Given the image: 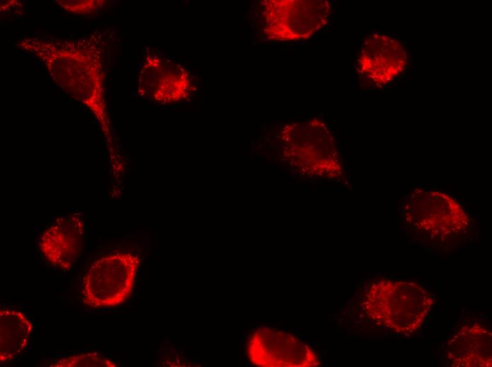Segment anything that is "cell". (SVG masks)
Segmentation results:
<instances>
[{
  "instance_id": "cell-1",
  "label": "cell",
  "mask_w": 492,
  "mask_h": 367,
  "mask_svg": "<svg viewBox=\"0 0 492 367\" xmlns=\"http://www.w3.org/2000/svg\"><path fill=\"white\" fill-rule=\"evenodd\" d=\"M433 304L431 294L419 283L382 279L370 286L362 307L376 325L409 334L423 325Z\"/></svg>"
},
{
  "instance_id": "cell-2",
  "label": "cell",
  "mask_w": 492,
  "mask_h": 367,
  "mask_svg": "<svg viewBox=\"0 0 492 367\" xmlns=\"http://www.w3.org/2000/svg\"><path fill=\"white\" fill-rule=\"evenodd\" d=\"M139 265V257L127 251L108 254L95 260L82 280L83 303L102 308L124 303L132 292Z\"/></svg>"
},
{
  "instance_id": "cell-3",
  "label": "cell",
  "mask_w": 492,
  "mask_h": 367,
  "mask_svg": "<svg viewBox=\"0 0 492 367\" xmlns=\"http://www.w3.org/2000/svg\"><path fill=\"white\" fill-rule=\"evenodd\" d=\"M264 2V32L274 41L308 39L327 24L331 13L330 4L325 0Z\"/></svg>"
},
{
  "instance_id": "cell-4",
  "label": "cell",
  "mask_w": 492,
  "mask_h": 367,
  "mask_svg": "<svg viewBox=\"0 0 492 367\" xmlns=\"http://www.w3.org/2000/svg\"><path fill=\"white\" fill-rule=\"evenodd\" d=\"M407 224L433 236L458 234L469 225L462 205L445 193L418 189L408 195L403 206Z\"/></svg>"
},
{
  "instance_id": "cell-5",
  "label": "cell",
  "mask_w": 492,
  "mask_h": 367,
  "mask_svg": "<svg viewBox=\"0 0 492 367\" xmlns=\"http://www.w3.org/2000/svg\"><path fill=\"white\" fill-rule=\"evenodd\" d=\"M247 357L261 367H314L320 364L317 353L294 335L260 327L250 335Z\"/></svg>"
},
{
  "instance_id": "cell-6",
  "label": "cell",
  "mask_w": 492,
  "mask_h": 367,
  "mask_svg": "<svg viewBox=\"0 0 492 367\" xmlns=\"http://www.w3.org/2000/svg\"><path fill=\"white\" fill-rule=\"evenodd\" d=\"M85 234V224L81 214L66 215L58 218L42 234L40 251L51 265L68 270L81 255Z\"/></svg>"
},
{
  "instance_id": "cell-7",
  "label": "cell",
  "mask_w": 492,
  "mask_h": 367,
  "mask_svg": "<svg viewBox=\"0 0 492 367\" xmlns=\"http://www.w3.org/2000/svg\"><path fill=\"white\" fill-rule=\"evenodd\" d=\"M361 73L378 85L398 77L407 64L406 51L394 37L380 33L369 35L363 42L358 60Z\"/></svg>"
},
{
  "instance_id": "cell-8",
  "label": "cell",
  "mask_w": 492,
  "mask_h": 367,
  "mask_svg": "<svg viewBox=\"0 0 492 367\" xmlns=\"http://www.w3.org/2000/svg\"><path fill=\"white\" fill-rule=\"evenodd\" d=\"M492 333L479 324L462 327L447 344V357L457 367H491Z\"/></svg>"
},
{
  "instance_id": "cell-9",
  "label": "cell",
  "mask_w": 492,
  "mask_h": 367,
  "mask_svg": "<svg viewBox=\"0 0 492 367\" xmlns=\"http://www.w3.org/2000/svg\"><path fill=\"white\" fill-rule=\"evenodd\" d=\"M30 318L16 308L0 311V362L11 363L28 348L33 337Z\"/></svg>"
},
{
  "instance_id": "cell-10",
  "label": "cell",
  "mask_w": 492,
  "mask_h": 367,
  "mask_svg": "<svg viewBox=\"0 0 492 367\" xmlns=\"http://www.w3.org/2000/svg\"><path fill=\"white\" fill-rule=\"evenodd\" d=\"M49 366L52 367H115L117 365L100 353L88 352L60 358Z\"/></svg>"
}]
</instances>
